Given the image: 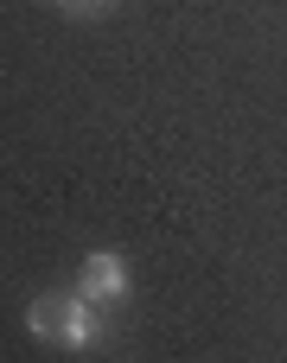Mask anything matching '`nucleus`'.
<instances>
[{
  "label": "nucleus",
  "instance_id": "nucleus-1",
  "mask_svg": "<svg viewBox=\"0 0 287 363\" xmlns=\"http://www.w3.org/2000/svg\"><path fill=\"white\" fill-rule=\"evenodd\" d=\"M26 325H32V338H51V345H64V351L102 345V306H96L83 287L32 300V306H26Z\"/></svg>",
  "mask_w": 287,
  "mask_h": 363
},
{
  "label": "nucleus",
  "instance_id": "nucleus-3",
  "mask_svg": "<svg viewBox=\"0 0 287 363\" xmlns=\"http://www.w3.org/2000/svg\"><path fill=\"white\" fill-rule=\"evenodd\" d=\"M109 6H121V0H64L70 19H96V13H109Z\"/></svg>",
  "mask_w": 287,
  "mask_h": 363
},
{
  "label": "nucleus",
  "instance_id": "nucleus-2",
  "mask_svg": "<svg viewBox=\"0 0 287 363\" xmlns=\"http://www.w3.org/2000/svg\"><path fill=\"white\" fill-rule=\"evenodd\" d=\"M77 287H83L96 306H121V300H128V262H121V249H96V255H83Z\"/></svg>",
  "mask_w": 287,
  "mask_h": 363
}]
</instances>
